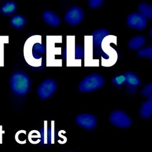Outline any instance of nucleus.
<instances>
[{
    "instance_id": "obj_1",
    "label": "nucleus",
    "mask_w": 152,
    "mask_h": 152,
    "mask_svg": "<svg viewBox=\"0 0 152 152\" xmlns=\"http://www.w3.org/2000/svg\"><path fill=\"white\" fill-rule=\"evenodd\" d=\"M10 87L12 92L16 95H26L30 87L29 77L22 71L14 72L10 78Z\"/></svg>"
},
{
    "instance_id": "obj_2",
    "label": "nucleus",
    "mask_w": 152,
    "mask_h": 152,
    "mask_svg": "<svg viewBox=\"0 0 152 152\" xmlns=\"http://www.w3.org/2000/svg\"><path fill=\"white\" fill-rule=\"evenodd\" d=\"M104 83L103 77L98 74H92L86 76L80 82L78 90L81 92H91L101 88Z\"/></svg>"
},
{
    "instance_id": "obj_3",
    "label": "nucleus",
    "mask_w": 152,
    "mask_h": 152,
    "mask_svg": "<svg viewBox=\"0 0 152 152\" xmlns=\"http://www.w3.org/2000/svg\"><path fill=\"white\" fill-rule=\"evenodd\" d=\"M57 88L56 82L52 79H48L42 81L37 88V95L42 100L50 98Z\"/></svg>"
},
{
    "instance_id": "obj_4",
    "label": "nucleus",
    "mask_w": 152,
    "mask_h": 152,
    "mask_svg": "<svg viewBox=\"0 0 152 152\" xmlns=\"http://www.w3.org/2000/svg\"><path fill=\"white\" fill-rule=\"evenodd\" d=\"M109 120L112 124L119 128H128L131 125L130 118L120 110L113 111L109 116Z\"/></svg>"
},
{
    "instance_id": "obj_5",
    "label": "nucleus",
    "mask_w": 152,
    "mask_h": 152,
    "mask_svg": "<svg viewBox=\"0 0 152 152\" xmlns=\"http://www.w3.org/2000/svg\"><path fill=\"white\" fill-rule=\"evenodd\" d=\"M127 25L132 28L141 30L144 29L147 25V20L139 12L129 14L126 20Z\"/></svg>"
},
{
    "instance_id": "obj_6",
    "label": "nucleus",
    "mask_w": 152,
    "mask_h": 152,
    "mask_svg": "<svg viewBox=\"0 0 152 152\" xmlns=\"http://www.w3.org/2000/svg\"><path fill=\"white\" fill-rule=\"evenodd\" d=\"M83 19V12L78 7H74L70 8L65 14L64 20L66 23L71 26L80 24Z\"/></svg>"
},
{
    "instance_id": "obj_7",
    "label": "nucleus",
    "mask_w": 152,
    "mask_h": 152,
    "mask_svg": "<svg viewBox=\"0 0 152 152\" xmlns=\"http://www.w3.org/2000/svg\"><path fill=\"white\" fill-rule=\"evenodd\" d=\"M75 121L78 125L88 130L93 129L96 125V117L91 114H80L76 117Z\"/></svg>"
},
{
    "instance_id": "obj_8",
    "label": "nucleus",
    "mask_w": 152,
    "mask_h": 152,
    "mask_svg": "<svg viewBox=\"0 0 152 152\" xmlns=\"http://www.w3.org/2000/svg\"><path fill=\"white\" fill-rule=\"evenodd\" d=\"M42 17L46 23L51 26H58L61 24L59 17L51 11H45L42 14Z\"/></svg>"
},
{
    "instance_id": "obj_9",
    "label": "nucleus",
    "mask_w": 152,
    "mask_h": 152,
    "mask_svg": "<svg viewBox=\"0 0 152 152\" xmlns=\"http://www.w3.org/2000/svg\"><path fill=\"white\" fill-rule=\"evenodd\" d=\"M109 35V31L105 28H99L92 33L93 43L94 46H101L104 37Z\"/></svg>"
},
{
    "instance_id": "obj_10",
    "label": "nucleus",
    "mask_w": 152,
    "mask_h": 152,
    "mask_svg": "<svg viewBox=\"0 0 152 152\" xmlns=\"http://www.w3.org/2000/svg\"><path fill=\"white\" fill-rule=\"evenodd\" d=\"M125 84L131 88H135L137 87L140 84V79L138 75L132 72L128 71L125 74Z\"/></svg>"
},
{
    "instance_id": "obj_11",
    "label": "nucleus",
    "mask_w": 152,
    "mask_h": 152,
    "mask_svg": "<svg viewBox=\"0 0 152 152\" xmlns=\"http://www.w3.org/2000/svg\"><path fill=\"white\" fill-rule=\"evenodd\" d=\"M45 48L43 44L40 42H36L31 45V55L34 60H39L41 58L42 55L45 53Z\"/></svg>"
},
{
    "instance_id": "obj_12",
    "label": "nucleus",
    "mask_w": 152,
    "mask_h": 152,
    "mask_svg": "<svg viewBox=\"0 0 152 152\" xmlns=\"http://www.w3.org/2000/svg\"><path fill=\"white\" fill-rule=\"evenodd\" d=\"M140 115L141 118L147 119L152 116V99L144 102L140 108Z\"/></svg>"
},
{
    "instance_id": "obj_13",
    "label": "nucleus",
    "mask_w": 152,
    "mask_h": 152,
    "mask_svg": "<svg viewBox=\"0 0 152 152\" xmlns=\"http://www.w3.org/2000/svg\"><path fill=\"white\" fill-rule=\"evenodd\" d=\"M145 43V38L144 36H137L129 40L128 47L131 50H136L142 47Z\"/></svg>"
},
{
    "instance_id": "obj_14",
    "label": "nucleus",
    "mask_w": 152,
    "mask_h": 152,
    "mask_svg": "<svg viewBox=\"0 0 152 152\" xmlns=\"http://www.w3.org/2000/svg\"><path fill=\"white\" fill-rule=\"evenodd\" d=\"M17 9V4L14 1L6 2L0 8L1 14L4 15H8L14 14Z\"/></svg>"
},
{
    "instance_id": "obj_15",
    "label": "nucleus",
    "mask_w": 152,
    "mask_h": 152,
    "mask_svg": "<svg viewBox=\"0 0 152 152\" xmlns=\"http://www.w3.org/2000/svg\"><path fill=\"white\" fill-rule=\"evenodd\" d=\"M40 142L42 144H50L52 143V128L49 127L47 128L46 126V125L45 127L42 128L40 132Z\"/></svg>"
},
{
    "instance_id": "obj_16",
    "label": "nucleus",
    "mask_w": 152,
    "mask_h": 152,
    "mask_svg": "<svg viewBox=\"0 0 152 152\" xmlns=\"http://www.w3.org/2000/svg\"><path fill=\"white\" fill-rule=\"evenodd\" d=\"M10 23L12 27L18 29L23 27L25 26L26 20L22 15L16 14L11 17Z\"/></svg>"
},
{
    "instance_id": "obj_17",
    "label": "nucleus",
    "mask_w": 152,
    "mask_h": 152,
    "mask_svg": "<svg viewBox=\"0 0 152 152\" xmlns=\"http://www.w3.org/2000/svg\"><path fill=\"white\" fill-rule=\"evenodd\" d=\"M140 14L142 15L146 18H151L152 17V7L145 3H141L138 5Z\"/></svg>"
},
{
    "instance_id": "obj_18",
    "label": "nucleus",
    "mask_w": 152,
    "mask_h": 152,
    "mask_svg": "<svg viewBox=\"0 0 152 152\" xmlns=\"http://www.w3.org/2000/svg\"><path fill=\"white\" fill-rule=\"evenodd\" d=\"M28 141L32 144H37L40 142V132L36 130L30 131L28 135Z\"/></svg>"
},
{
    "instance_id": "obj_19",
    "label": "nucleus",
    "mask_w": 152,
    "mask_h": 152,
    "mask_svg": "<svg viewBox=\"0 0 152 152\" xmlns=\"http://www.w3.org/2000/svg\"><path fill=\"white\" fill-rule=\"evenodd\" d=\"M137 55L140 57L151 59L152 58V46H149L148 47L140 49L138 52Z\"/></svg>"
},
{
    "instance_id": "obj_20",
    "label": "nucleus",
    "mask_w": 152,
    "mask_h": 152,
    "mask_svg": "<svg viewBox=\"0 0 152 152\" xmlns=\"http://www.w3.org/2000/svg\"><path fill=\"white\" fill-rule=\"evenodd\" d=\"M16 141L19 144H25L26 142V132L24 130L18 131L15 135Z\"/></svg>"
},
{
    "instance_id": "obj_21",
    "label": "nucleus",
    "mask_w": 152,
    "mask_h": 152,
    "mask_svg": "<svg viewBox=\"0 0 152 152\" xmlns=\"http://www.w3.org/2000/svg\"><path fill=\"white\" fill-rule=\"evenodd\" d=\"M141 93L144 96L147 97L148 99H152V84L150 83L145 86L143 88Z\"/></svg>"
},
{
    "instance_id": "obj_22",
    "label": "nucleus",
    "mask_w": 152,
    "mask_h": 152,
    "mask_svg": "<svg viewBox=\"0 0 152 152\" xmlns=\"http://www.w3.org/2000/svg\"><path fill=\"white\" fill-rule=\"evenodd\" d=\"M125 82V77L124 75H119L113 78L112 83L117 87H120Z\"/></svg>"
},
{
    "instance_id": "obj_23",
    "label": "nucleus",
    "mask_w": 152,
    "mask_h": 152,
    "mask_svg": "<svg viewBox=\"0 0 152 152\" xmlns=\"http://www.w3.org/2000/svg\"><path fill=\"white\" fill-rule=\"evenodd\" d=\"M84 56V50L83 48L79 45H76L75 46V58L76 59H80Z\"/></svg>"
},
{
    "instance_id": "obj_24",
    "label": "nucleus",
    "mask_w": 152,
    "mask_h": 152,
    "mask_svg": "<svg viewBox=\"0 0 152 152\" xmlns=\"http://www.w3.org/2000/svg\"><path fill=\"white\" fill-rule=\"evenodd\" d=\"M103 1L102 0H90L88 1V6L92 8H96L102 5Z\"/></svg>"
},
{
    "instance_id": "obj_25",
    "label": "nucleus",
    "mask_w": 152,
    "mask_h": 152,
    "mask_svg": "<svg viewBox=\"0 0 152 152\" xmlns=\"http://www.w3.org/2000/svg\"><path fill=\"white\" fill-rule=\"evenodd\" d=\"M66 55H67V49L66 48H65L64 51H63V53H62V56H63V58L64 59H66Z\"/></svg>"
},
{
    "instance_id": "obj_26",
    "label": "nucleus",
    "mask_w": 152,
    "mask_h": 152,
    "mask_svg": "<svg viewBox=\"0 0 152 152\" xmlns=\"http://www.w3.org/2000/svg\"><path fill=\"white\" fill-rule=\"evenodd\" d=\"M150 37H151V29L150 30Z\"/></svg>"
},
{
    "instance_id": "obj_27",
    "label": "nucleus",
    "mask_w": 152,
    "mask_h": 152,
    "mask_svg": "<svg viewBox=\"0 0 152 152\" xmlns=\"http://www.w3.org/2000/svg\"><path fill=\"white\" fill-rule=\"evenodd\" d=\"M65 152H73V151H65Z\"/></svg>"
}]
</instances>
